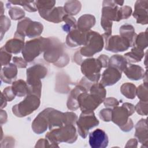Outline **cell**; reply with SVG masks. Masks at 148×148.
Instances as JSON below:
<instances>
[{
  "mask_svg": "<svg viewBox=\"0 0 148 148\" xmlns=\"http://www.w3.org/2000/svg\"><path fill=\"white\" fill-rule=\"evenodd\" d=\"M17 67L15 64L10 63L3 67L1 71V79L7 84H12L17 78Z\"/></svg>",
  "mask_w": 148,
  "mask_h": 148,
  "instance_id": "603a6c76",
  "label": "cell"
},
{
  "mask_svg": "<svg viewBox=\"0 0 148 148\" xmlns=\"http://www.w3.org/2000/svg\"><path fill=\"white\" fill-rule=\"evenodd\" d=\"M137 146H138V140L136 139L132 138L127 142L125 145V147H136Z\"/></svg>",
  "mask_w": 148,
  "mask_h": 148,
  "instance_id": "9f6ffc18",
  "label": "cell"
},
{
  "mask_svg": "<svg viewBox=\"0 0 148 148\" xmlns=\"http://www.w3.org/2000/svg\"><path fill=\"white\" fill-rule=\"evenodd\" d=\"M120 35L126 39L132 47L134 42L137 34L135 32V29L132 25L124 24L121 25L119 29Z\"/></svg>",
  "mask_w": 148,
  "mask_h": 148,
  "instance_id": "f546056e",
  "label": "cell"
},
{
  "mask_svg": "<svg viewBox=\"0 0 148 148\" xmlns=\"http://www.w3.org/2000/svg\"><path fill=\"white\" fill-rule=\"evenodd\" d=\"M77 120V116L74 112H68L64 113V125H75Z\"/></svg>",
  "mask_w": 148,
  "mask_h": 148,
  "instance_id": "f6af8a7d",
  "label": "cell"
},
{
  "mask_svg": "<svg viewBox=\"0 0 148 148\" xmlns=\"http://www.w3.org/2000/svg\"><path fill=\"white\" fill-rule=\"evenodd\" d=\"M104 40L105 49L113 53L123 52L132 47L130 43L120 35H108L106 34L102 35Z\"/></svg>",
  "mask_w": 148,
  "mask_h": 148,
  "instance_id": "30bf717a",
  "label": "cell"
},
{
  "mask_svg": "<svg viewBox=\"0 0 148 148\" xmlns=\"http://www.w3.org/2000/svg\"><path fill=\"white\" fill-rule=\"evenodd\" d=\"M49 43V38L43 37H39L26 42L21 51L24 60L27 62L34 61L42 53L45 52Z\"/></svg>",
  "mask_w": 148,
  "mask_h": 148,
  "instance_id": "277c9868",
  "label": "cell"
},
{
  "mask_svg": "<svg viewBox=\"0 0 148 148\" xmlns=\"http://www.w3.org/2000/svg\"><path fill=\"white\" fill-rule=\"evenodd\" d=\"M148 1H136L134 6L133 17L136 19L138 24L145 25L148 23Z\"/></svg>",
  "mask_w": 148,
  "mask_h": 148,
  "instance_id": "9a60e30c",
  "label": "cell"
},
{
  "mask_svg": "<svg viewBox=\"0 0 148 148\" xmlns=\"http://www.w3.org/2000/svg\"><path fill=\"white\" fill-rule=\"evenodd\" d=\"M128 64V62L124 56L115 54L109 58L108 67L115 68L122 72L126 68Z\"/></svg>",
  "mask_w": 148,
  "mask_h": 148,
  "instance_id": "f1b7e54d",
  "label": "cell"
},
{
  "mask_svg": "<svg viewBox=\"0 0 148 148\" xmlns=\"http://www.w3.org/2000/svg\"><path fill=\"white\" fill-rule=\"evenodd\" d=\"M12 54L6 51L3 47L0 49V60L1 66H5L10 64Z\"/></svg>",
  "mask_w": 148,
  "mask_h": 148,
  "instance_id": "7bdbcfd3",
  "label": "cell"
},
{
  "mask_svg": "<svg viewBox=\"0 0 148 148\" xmlns=\"http://www.w3.org/2000/svg\"><path fill=\"white\" fill-rule=\"evenodd\" d=\"M82 8V4L80 1L71 0L66 1L64 6V9L66 14L72 16L76 15L79 13Z\"/></svg>",
  "mask_w": 148,
  "mask_h": 148,
  "instance_id": "1f68e13d",
  "label": "cell"
},
{
  "mask_svg": "<svg viewBox=\"0 0 148 148\" xmlns=\"http://www.w3.org/2000/svg\"><path fill=\"white\" fill-rule=\"evenodd\" d=\"M0 4H1V16L3 15V3L2 2H0Z\"/></svg>",
  "mask_w": 148,
  "mask_h": 148,
  "instance_id": "94428289",
  "label": "cell"
},
{
  "mask_svg": "<svg viewBox=\"0 0 148 148\" xmlns=\"http://www.w3.org/2000/svg\"><path fill=\"white\" fill-rule=\"evenodd\" d=\"M73 61L77 64V65H81L82 62H83L82 59V56L80 54L79 50L77 51L74 56H73Z\"/></svg>",
  "mask_w": 148,
  "mask_h": 148,
  "instance_id": "11a10c76",
  "label": "cell"
},
{
  "mask_svg": "<svg viewBox=\"0 0 148 148\" xmlns=\"http://www.w3.org/2000/svg\"><path fill=\"white\" fill-rule=\"evenodd\" d=\"M134 128V123L131 119L129 118L128 121L126 124H125L122 127H120V128L121 130V131L124 132H129L131 131V130Z\"/></svg>",
  "mask_w": 148,
  "mask_h": 148,
  "instance_id": "f5cc1de1",
  "label": "cell"
},
{
  "mask_svg": "<svg viewBox=\"0 0 148 148\" xmlns=\"http://www.w3.org/2000/svg\"><path fill=\"white\" fill-rule=\"evenodd\" d=\"M13 64L16 65V66L18 68H25L27 66V62L20 57L15 56L13 58Z\"/></svg>",
  "mask_w": 148,
  "mask_h": 148,
  "instance_id": "f907efd6",
  "label": "cell"
},
{
  "mask_svg": "<svg viewBox=\"0 0 148 148\" xmlns=\"http://www.w3.org/2000/svg\"><path fill=\"white\" fill-rule=\"evenodd\" d=\"M104 46L102 36L98 32L90 30L87 32V40L85 46L79 50L80 54L84 57H92L100 52Z\"/></svg>",
  "mask_w": 148,
  "mask_h": 148,
  "instance_id": "8992f818",
  "label": "cell"
},
{
  "mask_svg": "<svg viewBox=\"0 0 148 148\" xmlns=\"http://www.w3.org/2000/svg\"><path fill=\"white\" fill-rule=\"evenodd\" d=\"M120 92L128 99H134L136 93V87L131 83H125L120 87Z\"/></svg>",
  "mask_w": 148,
  "mask_h": 148,
  "instance_id": "d6a6232c",
  "label": "cell"
},
{
  "mask_svg": "<svg viewBox=\"0 0 148 148\" xmlns=\"http://www.w3.org/2000/svg\"><path fill=\"white\" fill-rule=\"evenodd\" d=\"M98 59L99 60L102 68H107L108 66V63H109V58L108 56L105 54H101L98 57Z\"/></svg>",
  "mask_w": 148,
  "mask_h": 148,
  "instance_id": "db71d44e",
  "label": "cell"
},
{
  "mask_svg": "<svg viewBox=\"0 0 148 148\" xmlns=\"http://www.w3.org/2000/svg\"><path fill=\"white\" fill-rule=\"evenodd\" d=\"M88 142L92 148H105L108 145L109 139L106 133L98 128L90 133Z\"/></svg>",
  "mask_w": 148,
  "mask_h": 148,
  "instance_id": "5bb4252c",
  "label": "cell"
},
{
  "mask_svg": "<svg viewBox=\"0 0 148 148\" xmlns=\"http://www.w3.org/2000/svg\"><path fill=\"white\" fill-rule=\"evenodd\" d=\"M123 72L128 79L132 80H138L143 79L145 73L142 67L131 64H128Z\"/></svg>",
  "mask_w": 148,
  "mask_h": 148,
  "instance_id": "484cf974",
  "label": "cell"
},
{
  "mask_svg": "<svg viewBox=\"0 0 148 148\" xmlns=\"http://www.w3.org/2000/svg\"><path fill=\"white\" fill-rule=\"evenodd\" d=\"M136 95L140 101H147L148 94H147V83H143L136 88Z\"/></svg>",
  "mask_w": 148,
  "mask_h": 148,
  "instance_id": "ab89813d",
  "label": "cell"
},
{
  "mask_svg": "<svg viewBox=\"0 0 148 148\" xmlns=\"http://www.w3.org/2000/svg\"><path fill=\"white\" fill-rule=\"evenodd\" d=\"M89 91L90 93L94 94L101 98L103 100H105L106 94V91L104 86L102 85L100 83H96L93 84L91 86Z\"/></svg>",
  "mask_w": 148,
  "mask_h": 148,
  "instance_id": "74e56055",
  "label": "cell"
},
{
  "mask_svg": "<svg viewBox=\"0 0 148 148\" xmlns=\"http://www.w3.org/2000/svg\"><path fill=\"white\" fill-rule=\"evenodd\" d=\"M0 115H1L0 116V118H1L0 121H1V124L2 125L3 124L6 123L7 119H8V115H7L6 112L2 109H1Z\"/></svg>",
  "mask_w": 148,
  "mask_h": 148,
  "instance_id": "6f0895ef",
  "label": "cell"
},
{
  "mask_svg": "<svg viewBox=\"0 0 148 148\" xmlns=\"http://www.w3.org/2000/svg\"><path fill=\"white\" fill-rule=\"evenodd\" d=\"M45 137L52 145L53 147H58L60 143H73L76 142L77 134L74 125L67 124L51 130L46 134Z\"/></svg>",
  "mask_w": 148,
  "mask_h": 148,
  "instance_id": "7a4b0ae2",
  "label": "cell"
},
{
  "mask_svg": "<svg viewBox=\"0 0 148 148\" xmlns=\"http://www.w3.org/2000/svg\"><path fill=\"white\" fill-rule=\"evenodd\" d=\"M81 71L84 76L93 83H98L101 77L102 65L98 58H87L83 61L81 65Z\"/></svg>",
  "mask_w": 148,
  "mask_h": 148,
  "instance_id": "ba28073f",
  "label": "cell"
},
{
  "mask_svg": "<svg viewBox=\"0 0 148 148\" xmlns=\"http://www.w3.org/2000/svg\"><path fill=\"white\" fill-rule=\"evenodd\" d=\"M76 123L78 134L82 138L84 139L87 137L89 130L97 126L99 121L95 117L93 111L82 112Z\"/></svg>",
  "mask_w": 148,
  "mask_h": 148,
  "instance_id": "9c48e42d",
  "label": "cell"
},
{
  "mask_svg": "<svg viewBox=\"0 0 148 148\" xmlns=\"http://www.w3.org/2000/svg\"><path fill=\"white\" fill-rule=\"evenodd\" d=\"M27 81L30 89V94H34L40 98L42 91L41 79L47 74V68L42 64H35L27 69Z\"/></svg>",
  "mask_w": 148,
  "mask_h": 148,
  "instance_id": "3957f363",
  "label": "cell"
},
{
  "mask_svg": "<svg viewBox=\"0 0 148 148\" xmlns=\"http://www.w3.org/2000/svg\"><path fill=\"white\" fill-rule=\"evenodd\" d=\"M135 136L139 143L143 145V147H147L148 143V131L147 119H141L135 126Z\"/></svg>",
  "mask_w": 148,
  "mask_h": 148,
  "instance_id": "ffe728a7",
  "label": "cell"
},
{
  "mask_svg": "<svg viewBox=\"0 0 148 148\" xmlns=\"http://www.w3.org/2000/svg\"><path fill=\"white\" fill-rule=\"evenodd\" d=\"M49 45L43 54L45 60L58 68L65 66L69 62V57L65 52L64 43L55 37H49Z\"/></svg>",
  "mask_w": 148,
  "mask_h": 148,
  "instance_id": "6da1fadb",
  "label": "cell"
},
{
  "mask_svg": "<svg viewBox=\"0 0 148 148\" xmlns=\"http://www.w3.org/2000/svg\"><path fill=\"white\" fill-rule=\"evenodd\" d=\"M63 21L65 23L62 27L64 31L69 33L72 30L77 28V21L73 16L68 14H65L63 17Z\"/></svg>",
  "mask_w": 148,
  "mask_h": 148,
  "instance_id": "e575fe53",
  "label": "cell"
},
{
  "mask_svg": "<svg viewBox=\"0 0 148 148\" xmlns=\"http://www.w3.org/2000/svg\"><path fill=\"white\" fill-rule=\"evenodd\" d=\"M96 22L95 17L90 14L81 16L77 21V29L82 32H87L95 25Z\"/></svg>",
  "mask_w": 148,
  "mask_h": 148,
  "instance_id": "4316f807",
  "label": "cell"
},
{
  "mask_svg": "<svg viewBox=\"0 0 148 148\" xmlns=\"http://www.w3.org/2000/svg\"><path fill=\"white\" fill-rule=\"evenodd\" d=\"M32 131L37 134H41L48 128V122L46 116V110L45 109L38 114L32 123Z\"/></svg>",
  "mask_w": 148,
  "mask_h": 148,
  "instance_id": "7402d4cb",
  "label": "cell"
},
{
  "mask_svg": "<svg viewBox=\"0 0 148 148\" xmlns=\"http://www.w3.org/2000/svg\"><path fill=\"white\" fill-rule=\"evenodd\" d=\"M10 18L13 20H18L24 17L25 12L21 8L17 6H10L9 5V10L8 11Z\"/></svg>",
  "mask_w": 148,
  "mask_h": 148,
  "instance_id": "f35d334b",
  "label": "cell"
},
{
  "mask_svg": "<svg viewBox=\"0 0 148 148\" xmlns=\"http://www.w3.org/2000/svg\"><path fill=\"white\" fill-rule=\"evenodd\" d=\"M1 109H2L3 108H5L6 105H7V100L4 98L3 95L1 94Z\"/></svg>",
  "mask_w": 148,
  "mask_h": 148,
  "instance_id": "680465c9",
  "label": "cell"
},
{
  "mask_svg": "<svg viewBox=\"0 0 148 148\" xmlns=\"http://www.w3.org/2000/svg\"><path fill=\"white\" fill-rule=\"evenodd\" d=\"M135 110L138 114L141 116H147L148 113L147 101H140L135 106Z\"/></svg>",
  "mask_w": 148,
  "mask_h": 148,
  "instance_id": "b9f144b4",
  "label": "cell"
},
{
  "mask_svg": "<svg viewBox=\"0 0 148 148\" xmlns=\"http://www.w3.org/2000/svg\"><path fill=\"white\" fill-rule=\"evenodd\" d=\"M46 110L48 128L50 130L64 125V113L51 108H46Z\"/></svg>",
  "mask_w": 148,
  "mask_h": 148,
  "instance_id": "e0dca14e",
  "label": "cell"
},
{
  "mask_svg": "<svg viewBox=\"0 0 148 148\" xmlns=\"http://www.w3.org/2000/svg\"><path fill=\"white\" fill-rule=\"evenodd\" d=\"M101 19L112 22L121 20L120 8L114 1L105 0L103 1Z\"/></svg>",
  "mask_w": 148,
  "mask_h": 148,
  "instance_id": "4fadbf2b",
  "label": "cell"
},
{
  "mask_svg": "<svg viewBox=\"0 0 148 148\" xmlns=\"http://www.w3.org/2000/svg\"><path fill=\"white\" fill-rule=\"evenodd\" d=\"M128 63L140 62L145 56L144 51L136 47L133 46L131 51L128 52L124 55Z\"/></svg>",
  "mask_w": 148,
  "mask_h": 148,
  "instance_id": "4dcf8cb0",
  "label": "cell"
},
{
  "mask_svg": "<svg viewBox=\"0 0 148 148\" xmlns=\"http://www.w3.org/2000/svg\"><path fill=\"white\" fill-rule=\"evenodd\" d=\"M147 30L145 32H142L136 35L133 46L136 47L140 50H144L147 47Z\"/></svg>",
  "mask_w": 148,
  "mask_h": 148,
  "instance_id": "d590c367",
  "label": "cell"
},
{
  "mask_svg": "<svg viewBox=\"0 0 148 148\" xmlns=\"http://www.w3.org/2000/svg\"><path fill=\"white\" fill-rule=\"evenodd\" d=\"M135 106L131 103H123L121 106H116L112 109V120L119 127L127 123L129 117L135 112Z\"/></svg>",
  "mask_w": 148,
  "mask_h": 148,
  "instance_id": "8fae6325",
  "label": "cell"
},
{
  "mask_svg": "<svg viewBox=\"0 0 148 148\" xmlns=\"http://www.w3.org/2000/svg\"><path fill=\"white\" fill-rule=\"evenodd\" d=\"M66 14L64 7H54L52 9L40 13L39 15L44 20L54 23H59L63 21L64 16Z\"/></svg>",
  "mask_w": 148,
  "mask_h": 148,
  "instance_id": "d6986e66",
  "label": "cell"
},
{
  "mask_svg": "<svg viewBox=\"0 0 148 148\" xmlns=\"http://www.w3.org/2000/svg\"><path fill=\"white\" fill-rule=\"evenodd\" d=\"M1 147H12L14 146L15 140L12 136H5L4 139L1 140Z\"/></svg>",
  "mask_w": 148,
  "mask_h": 148,
  "instance_id": "c3c4849f",
  "label": "cell"
},
{
  "mask_svg": "<svg viewBox=\"0 0 148 148\" xmlns=\"http://www.w3.org/2000/svg\"><path fill=\"white\" fill-rule=\"evenodd\" d=\"M40 104L39 97L34 94H28L23 101L12 107V112L18 117H25L38 109Z\"/></svg>",
  "mask_w": 148,
  "mask_h": 148,
  "instance_id": "52a82bcc",
  "label": "cell"
},
{
  "mask_svg": "<svg viewBox=\"0 0 148 148\" xmlns=\"http://www.w3.org/2000/svg\"><path fill=\"white\" fill-rule=\"evenodd\" d=\"M0 32H1V40L2 39L3 35L10 28L11 25V21L10 19L6 16L2 15L0 17Z\"/></svg>",
  "mask_w": 148,
  "mask_h": 148,
  "instance_id": "60d3db41",
  "label": "cell"
},
{
  "mask_svg": "<svg viewBox=\"0 0 148 148\" xmlns=\"http://www.w3.org/2000/svg\"><path fill=\"white\" fill-rule=\"evenodd\" d=\"M43 30V25L38 21H32L29 17H25L18 21L14 36L29 38L39 36Z\"/></svg>",
  "mask_w": 148,
  "mask_h": 148,
  "instance_id": "5b68a950",
  "label": "cell"
},
{
  "mask_svg": "<svg viewBox=\"0 0 148 148\" xmlns=\"http://www.w3.org/2000/svg\"><path fill=\"white\" fill-rule=\"evenodd\" d=\"M12 5H18L29 12H35L38 10L36 6V1H9Z\"/></svg>",
  "mask_w": 148,
  "mask_h": 148,
  "instance_id": "836d02e7",
  "label": "cell"
},
{
  "mask_svg": "<svg viewBox=\"0 0 148 148\" xmlns=\"http://www.w3.org/2000/svg\"><path fill=\"white\" fill-rule=\"evenodd\" d=\"M24 45V38L14 36L13 39H9L6 42L3 47L8 53L16 54L23 50Z\"/></svg>",
  "mask_w": 148,
  "mask_h": 148,
  "instance_id": "d4e9b609",
  "label": "cell"
},
{
  "mask_svg": "<svg viewBox=\"0 0 148 148\" xmlns=\"http://www.w3.org/2000/svg\"><path fill=\"white\" fill-rule=\"evenodd\" d=\"M112 109L110 108L102 109L99 113V118L105 122H109L112 120Z\"/></svg>",
  "mask_w": 148,
  "mask_h": 148,
  "instance_id": "ee69618b",
  "label": "cell"
},
{
  "mask_svg": "<svg viewBox=\"0 0 148 148\" xmlns=\"http://www.w3.org/2000/svg\"><path fill=\"white\" fill-rule=\"evenodd\" d=\"M1 94L3 95L4 98L7 100V101H9V102L13 100L16 97V95L14 94L12 90V86L6 87L5 88L3 89Z\"/></svg>",
  "mask_w": 148,
  "mask_h": 148,
  "instance_id": "bcb514c9",
  "label": "cell"
},
{
  "mask_svg": "<svg viewBox=\"0 0 148 148\" xmlns=\"http://www.w3.org/2000/svg\"><path fill=\"white\" fill-rule=\"evenodd\" d=\"M103 101L98 95L88 92H82L78 97L79 108L82 112L94 111Z\"/></svg>",
  "mask_w": 148,
  "mask_h": 148,
  "instance_id": "7c38bea8",
  "label": "cell"
},
{
  "mask_svg": "<svg viewBox=\"0 0 148 148\" xmlns=\"http://www.w3.org/2000/svg\"><path fill=\"white\" fill-rule=\"evenodd\" d=\"M73 84L69 76L64 72H60L56 76L55 90L61 94H66L70 91V85Z\"/></svg>",
  "mask_w": 148,
  "mask_h": 148,
  "instance_id": "44dd1931",
  "label": "cell"
},
{
  "mask_svg": "<svg viewBox=\"0 0 148 148\" xmlns=\"http://www.w3.org/2000/svg\"><path fill=\"white\" fill-rule=\"evenodd\" d=\"M55 1H36V6L39 14L46 12L54 8Z\"/></svg>",
  "mask_w": 148,
  "mask_h": 148,
  "instance_id": "8d00e7d4",
  "label": "cell"
},
{
  "mask_svg": "<svg viewBox=\"0 0 148 148\" xmlns=\"http://www.w3.org/2000/svg\"><path fill=\"white\" fill-rule=\"evenodd\" d=\"M12 88L16 96L21 97L30 94L29 87L24 80H15L12 83Z\"/></svg>",
  "mask_w": 148,
  "mask_h": 148,
  "instance_id": "83f0119b",
  "label": "cell"
},
{
  "mask_svg": "<svg viewBox=\"0 0 148 148\" xmlns=\"http://www.w3.org/2000/svg\"><path fill=\"white\" fill-rule=\"evenodd\" d=\"M122 72L113 67H108L102 74L100 83L105 86H110L116 83L121 78Z\"/></svg>",
  "mask_w": 148,
  "mask_h": 148,
  "instance_id": "ac0fdd59",
  "label": "cell"
},
{
  "mask_svg": "<svg viewBox=\"0 0 148 148\" xmlns=\"http://www.w3.org/2000/svg\"><path fill=\"white\" fill-rule=\"evenodd\" d=\"M132 13V9L130 6H124L120 8V14L121 20L127 19L129 18Z\"/></svg>",
  "mask_w": 148,
  "mask_h": 148,
  "instance_id": "7dc6e473",
  "label": "cell"
},
{
  "mask_svg": "<svg viewBox=\"0 0 148 148\" xmlns=\"http://www.w3.org/2000/svg\"><path fill=\"white\" fill-rule=\"evenodd\" d=\"M103 104L106 108H114L119 105V101L113 97H109L105 98L103 101Z\"/></svg>",
  "mask_w": 148,
  "mask_h": 148,
  "instance_id": "681fc988",
  "label": "cell"
},
{
  "mask_svg": "<svg viewBox=\"0 0 148 148\" xmlns=\"http://www.w3.org/2000/svg\"><path fill=\"white\" fill-rule=\"evenodd\" d=\"M114 2L118 6H121L123 5V3L124 2L123 1H114Z\"/></svg>",
  "mask_w": 148,
  "mask_h": 148,
  "instance_id": "91938a15",
  "label": "cell"
},
{
  "mask_svg": "<svg viewBox=\"0 0 148 148\" xmlns=\"http://www.w3.org/2000/svg\"><path fill=\"white\" fill-rule=\"evenodd\" d=\"M87 32H82L77 28L72 30L66 36V45L70 47L85 46L87 40Z\"/></svg>",
  "mask_w": 148,
  "mask_h": 148,
  "instance_id": "2e32d148",
  "label": "cell"
},
{
  "mask_svg": "<svg viewBox=\"0 0 148 148\" xmlns=\"http://www.w3.org/2000/svg\"><path fill=\"white\" fill-rule=\"evenodd\" d=\"M35 147H53L52 145L46 138H41L38 140L35 146Z\"/></svg>",
  "mask_w": 148,
  "mask_h": 148,
  "instance_id": "816d5d0a",
  "label": "cell"
},
{
  "mask_svg": "<svg viewBox=\"0 0 148 148\" xmlns=\"http://www.w3.org/2000/svg\"><path fill=\"white\" fill-rule=\"evenodd\" d=\"M87 92L84 88L82 86L76 84V87L73 88L68 96L66 106L70 110H76L79 108V104L78 102V97L82 92Z\"/></svg>",
  "mask_w": 148,
  "mask_h": 148,
  "instance_id": "cb8c5ba5",
  "label": "cell"
}]
</instances>
